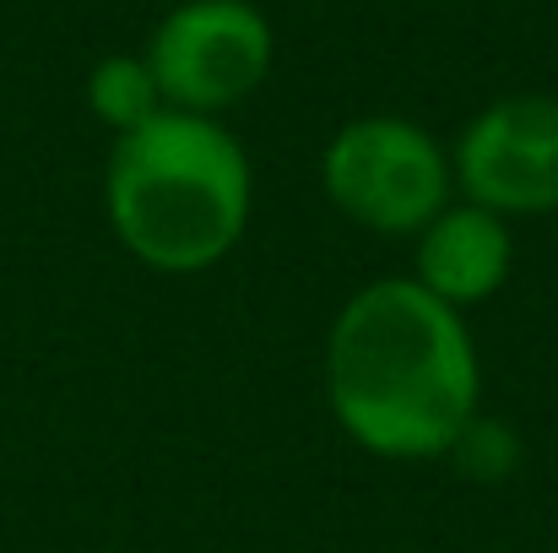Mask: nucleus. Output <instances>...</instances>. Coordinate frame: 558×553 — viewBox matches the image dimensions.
Masks as SVG:
<instances>
[{"instance_id":"1","label":"nucleus","mask_w":558,"mask_h":553,"mask_svg":"<svg viewBox=\"0 0 558 553\" xmlns=\"http://www.w3.org/2000/svg\"><path fill=\"white\" fill-rule=\"evenodd\" d=\"M331 423L379 461H450L483 412V359L472 321L407 272L342 299L320 353Z\"/></svg>"},{"instance_id":"2","label":"nucleus","mask_w":558,"mask_h":553,"mask_svg":"<svg viewBox=\"0 0 558 553\" xmlns=\"http://www.w3.org/2000/svg\"><path fill=\"white\" fill-rule=\"evenodd\" d=\"M104 217L131 261L163 277L222 266L255 217V164L228 120L163 109L114 136L104 164Z\"/></svg>"},{"instance_id":"3","label":"nucleus","mask_w":558,"mask_h":553,"mask_svg":"<svg viewBox=\"0 0 558 553\" xmlns=\"http://www.w3.org/2000/svg\"><path fill=\"white\" fill-rule=\"evenodd\" d=\"M320 195L337 206V217L385 233L412 239L434 212L456 201L450 147L407 120V115H353L342 120L320 147Z\"/></svg>"},{"instance_id":"4","label":"nucleus","mask_w":558,"mask_h":553,"mask_svg":"<svg viewBox=\"0 0 558 553\" xmlns=\"http://www.w3.org/2000/svg\"><path fill=\"white\" fill-rule=\"evenodd\" d=\"M158 93L185 115H233L277 65V27L255 0H180L142 44Z\"/></svg>"},{"instance_id":"5","label":"nucleus","mask_w":558,"mask_h":553,"mask_svg":"<svg viewBox=\"0 0 558 553\" xmlns=\"http://www.w3.org/2000/svg\"><path fill=\"white\" fill-rule=\"evenodd\" d=\"M456 195L505 223L558 212V93H505L450 142Z\"/></svg>"},{"instance_id":"6","label":"nucleus","mask_w":558,"mask_h":553,"mask_svg":"<svg viewBox=\"0 0 558 553\" xmlns=\"http://www.w3.org/2000/svg\"><path fill=\"white\" fill-rule=\"evenodd\" d=\"M407 244H412L407 277L461 315L494 304L515 272V223L461 195L445 212H434Z\"/></svg>"},{"instance_id":"7","label":"nucleus","mask_w":558,"mask_h":553,"mask_svg":"<svg viewBox=\"0 0 558 553\" xmlns=\"http://www.w3.org/2000/svg\"><path fill=\"white\" fill-rule=\"evenodd\" d=\"M82 98H87V115H93L109 136H131V131H142L147 120H158V115L169 109L142 49H136V55H104V60L87 71Z\"/></svg>"},{"instance_id":"8","label":"nucleus","mask_w":558,"mask_h":553,"mask_svg":"<svg viewBox=\"0 0 558 553\" xmlns=\"http://www.w3.org/2000/svg\"><path fill=\"white\" fill-rule=\"evenodd\" d=\"M450 461H461V472H472V478H510L515 461H521V445H515L510 429H499L494 418L477 412V423L461 434V445L450 450Z\"/></svg>"}]
</instances>
